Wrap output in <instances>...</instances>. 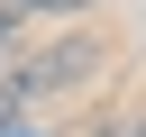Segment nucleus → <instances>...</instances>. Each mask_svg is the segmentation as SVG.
<instances>
[{
    "label": "nucleus",
    "instance_id": "2",
    "mask_svg": "<svg viewBox=\"0 0 146 137\" xmlns=\"http://www.w3.org/2000/svg\"><path fill=\"white\" fill-rule=\"evenodd\" d=\"M18 9H46V18H64V9H91V0H18Z\"/></svg>",
    "mask_w": 146,
    "mask_h": 137
},
{
    "label": "nucleus",
    "instance_id": "1",
    "mask_svg": "<svg viewBox=\"0 0 146 137\" xmlns=\"http://www.w3.org/2000/svg\"><path fill=\"white\" fill-rule=\"evenodd\" d=\"M91 64H100V46H91V37H73V46L36 55V64H27L9 91H18V100H55V91H82V82H91Z\"/></svg>",
    "mask_w": 146,
    "mask_h": 137
},
{
    "label": "nucleus",
    "instance_id": "4",
    "mask_svg": "<svg viewBox=\"0 0 146 137\" xmlns=\"http://www.w3.org/2000/svg\"><path fill=\"white\" fill-rule=\"evenodd\" d=\"M119 137H146V119H137V128H119Z\"/></svg>",
    "mask_w": 146,
    "mask_h": 137
},
{
    "label": "nucleus",
    "instance_id": "3",
    "mask_svg": "<svg viewBox=\"0 0 146 137\" xmlns=\"http://www.w3.org/2000/svg\"><path fill=\"white\" fill-rule=\"evenodd\" d=\"M9 18H18V0H0V37H9Z\"/></svg>",
    "mask_w": 146,
    "mask_h": 137
}]
</instances>
